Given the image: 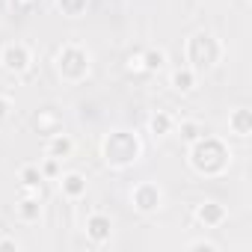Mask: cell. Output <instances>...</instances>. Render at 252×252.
<instances>
[{
  "mask_svg": "<svg viewBox=\"0 0 252 252\" xmlns=\"http://www.w3.org/2000/svg\"><path fill=\"white\" fill-rule=\"evenodd\" d=\"M193 172L211 178V175H222L231 166V149L211 134H202L196 143H190V155H187Z\"/></svg>",
  "mask_w": 252,
  "mask_h": 252,
  "instance_id": "cell-1",
  "label": "cell"
},
{
  "mask_svg": "<svg viewBox=\"0 0 252 252\" xmlns=\"http://www.w3.org/2000/svg\"><path fill=\"white\" fill-rule=\"evenodd\" d=\"M54 65H57V74H60L65 83H80V80H86V74H89V68H92V57H89V51H86L83 45L68 42V45H63V48L57 51Z\"/></svg>",
  "mask_w": 252,
  "mask_h": 252,
  "instance_id": "cell-4",
  "label": "cell"
},
{
  "mask_svg": "<svg viewBox=\"0 0 252 252\" xmlns=\"http://www.w3.org/2000/svg\"><path fill=\"white\" fill-rule=\"evenodd\" d=\"M0 249H18V240L15 237H0Z\"/></svg>",
  "mask_w": 252,
  "mask_h": 252,
  "instance_id": "cell-25",
  "label": "cell"
},
{
  "mask_svg": "<svg viewBox=\"0 0 252 252\" xmlns=\"http://www.w3.org/2000/svg\"><path fill=\"white\" fill-rule=\"evenodd\" d=\"M131 205H134L140 214H155V211H160V205H163V190H160V184H155V181H140V184H134V190H131Z\"/></svg>",
  "mask_w": 252,
  "mask_h": 252,
  "instance_id": "cell-6",
  "label": "cell"
},
{
  "mask_svg": "<svg viewBox=\"0 0 252 252\" xmlns=\"http://www.w3.org/2000/svg\"><path fill=\"white\" fill-rule=\"evenodd\" d=\"M57 6L63 9V15H68V18H77V15H83V12H86L89 0H57Z\"/></svg>",
  "mask_w": 252,
  "mask_h": 252,
  "instance_id": "cell-19",
  "label": "cell"
},
{
  "mask_svg": "<svg viewBox=\"0 0 252 252\" xmlns=\"http://www.w3.org/2000/svg\"><path fill=\"white\" fill-rule=\"evenodd\" d=\"M169 86L175 92H193L196 89V71L190 65H181V68H172L169 74Z\"/></svg>",
  "mask_w": 252,
  "mask_h": 252,
  "instance_id": "cell-13",
  "label": "cell"
},
{
  "mask_svg": "<svg viewBox=\"0 0 252 252\" xmlns=\"http://www.w3.org/2000/svg\"><path fill=\"white\" fill-rule=\"evenodd\" d=\"M9 110H12L9 98H6V95H0V119H6V116H9Z\"/></svg>",
  "mask_w": 252,
  "mask_h": 252,
  "instance_id": "cell-24",
  "label": "cell"
},
{
  "mask_svg": "<svg viewBox=\"0 0 252 252\" xmlns=\"http://www.w3.org/2000/svg\"><path fill=\"white\" fill-rule=\"evenodd\" d=\"M36 128H39V134L51 137V134L63 131V119H60L57 110H39V116H36Z\"/></svg>",
  "mask_w": 252,
  "mask_h": 252,
  "instance_id": "cell-15",
  "label": "cell"
},
{
  "mask_svg": "<svg viewBox=\"0 0 252 252\" xmlns=\"http://www.w3.org/2000/svg\"><path fill=\"white\" fill-rule=\"evenodd\" d=\"M60 163H63V160H57V158H45V163H42L39 169H42L45 178H60Z\"/></svg>",
  "mask_w": 252,
  "mask_h": 252,
  "instance_id": "cell-20",
  "label": "cell"
},
{
  "mask_svg": "<svg viewBox=\"0 0 252 252\" xmlns=\"http://www.w3.org/2000/svg\"><path fill=\"white\" fill-rule=\"evenodd\" d=\"M228 131H231L234 137H240V140L252 137V113H249L246 107H237V110L228 113Z\"/></svg>",
  "mask_w": 252,
  "mask_h": 252,
  "instance_id": "cell-12",
  "label": "cell"
},
{
  "mask_svg": "<svg viewBox=\"0 0 252 252\" xmlns=\"http://www.w3.org/2000/svg\"><path fill=\"white\" fill-rule=\"evenodd\" d=\"M74 155V140L65 134V131H57L48 137V146H45V158H57V160H65Z\"/></svg>",
  "mask_w": 252,
  "mask_h": 252,
  "instance_id": "cell-9",
  "label": "cell"
},
{
  "mask_svg": "<svg viewBox=\"0 0 252 252\" xmlns=\"http://www.w3.org/2000/svg\"><path fill=\"white\" fill-rule=\"evenodd\" d=\"M60 193L71 202L86 196V175L80 172H60Z\"/></svg>",
  "mask_w": 252,
  "mask_h": 252,
  "instance_id": "cell-10",
  "label": "cell"
},
{
  "mask_svg": "<svg viewBox=\"0 0 252 252\" xmlns=\"http://www.w3.org/2000/svg\"><path fill=\"white\" fill-rule=\"evenodd\" d=\"M83 231H86V240H89V243H95V246L107 243V240L113 237V220H110V214H104V211L89 214Z\"/></svg>",
  "mask_w": 252,
  "mask_h": 252,
  "instance_id": "cell-7",
  "label": "cell"
},
{
  "mask_svg": "<svg viewBox=\"0 0 252 252\" xmlns=\"http://www.w3.org/2000/svg\"><path fill=\"white\" fill-rule=\"evenodd\" d=\"M166 68V51L163 48H146L143 51V71L146 74H158Z\"/></svg>",
  "mask_w": 252,
  "mask_h": 252,
  "instance_id": "cell-16",
  "label": "cell"
},
{
  "mask_svg": "<svg viewBox=\"0 0 252 252\" xmlns=\"http://www.w3.org/2000/svg\"><path fill=\"white\" fill-rule=\"evenodd\" d=\"M125 68H128V71H143V51H137V54H131L128 60H125Z\"/></svg>",
  "mask_w": 252,
  "mask_h": 252,
  "instance_id": "cell-22",
  "label": "cell"
},
{
  "mask_svg": "<svg viewBox=\"0 0 252 252\" xmlns=\"http://www.w3.org/2000/svg\"><path fill=\"white\" fill-rule=\"evenodd\" d=\"M33 65V51L24 42H9L0 48V68L6 74H24Z\"/></svg>",
  "mask_w": 252,
  "mask_h": 252,
  "instance_id": "cell-5",
  "label": "cell"
},
{
  "mask_svg": "<svg viewBox=\"0 0 252 252\" xmlns=\"http://www.w3.org/2000/svg\"><path fill=\"white\" fill-rule=\"evenodd\" d=\"M175 128H178V134H181V140H184V143H196V140L205 134V128H202L199 122H193V119H184V122H178Z\"/></svg>",
  "mask_w": 252,
  "mask_h": 252,
  "instance_id": "cell-18",
  "label": "cell"
},
{
  "mask_svg": "<svg viewBox=\"0 0 252 252\" xmlns=\"http://www.w3.org/2000/svg\"><path fill=\"white\" fill-rule=\"evenodd\" d=\"M15 214L24 222H36L42 217V193H21V199L15 205Z\"/></svg>",
  "mask_w": 252,
  "mask_h": 252,
  "instance_id": "cell-11",
  "label": "cell"
},
{
  "mask_svg": "<svg viewBox=\"0 0 252 252\" xmlns=\"http://www.w3.org/2000/svg\"><path fill=\"white\" fill-rule=\"evenodd\" d=\"M39 3H42V0H12V9L15 12H33Z\"/></svg>",
  "mask_w": 252,
  "mask_h": 252,
  "instance_id": "cell-23",
  "label": "cell"
},
{
  "mask_svg": "<svg viewBox=\"0 0 252 252\" xmlns=\"http://www.w3.org/2000/svg\"><path fill=\"white\" fill-rule=\"evenodd\" d=\"M101 158L113 169H128V166H134L143 158V140L134 131L116 128V131H110L101 140Z\"/></svg>",
  "mask_w": 252,
  "mask_h": 252,
  "instance_id": "cell-2",
  "label": "cell"
},
{
  "mask_svg": "<svg viewBox=\"0 0 252 252\" xmlns=\"http://www.w3.org/2000/svg\"><path fill=\"white\" fill-rule=\"evenodd\" d=\"M149 131H152L155 137H169V134L175 131V116L166 113V110L152 113V119H149Z\"/></svg>",
  "mask_w": 252,
  "mask_h": 252,
  "instance_id": "cell-14",
  "label": "cell"
},
{
  "mask_svg": "<svg viewBox=\"0 0 252 252\" xmlns=\"http://www.w3.org/2000/svg\"><path fill=\"white\" fill-rule=\"evenodd\" d=\"M184 57L187 65L199 74V71H211L220 60H222V42L214 33H193L184 45Z\"/></svg>",
  "mask_w": 252,
  "mask_h": 252,
  "instance_id": "cell-3",
  "label": "cell"
},
{
  "mask_svg": "<svg viewBox=\"0 0 252 252\" xmlns=\"http://www.w3.org/2000/svg\"><path fill=\"white\" fill-rule=\"evenodd\" d=\"M42 181H45V175H42V169H39L36 163H27V166L18 169V184H21V190H42Z\"/></svg>",
  "mask_w": 252,
  "mask_h": 252,
  "instance_id": "cell-17",
  "label": "cell"
},
{
  "mask_svg": "<svg viewBox=\"0 0 252 252\" xmlns=\"http://www.w3.org/2000/svg\"><path fill=\"white\" fill-rule=\"evenodd\" d=\"M187 249L190 252H220V246L211 240H193V243H187Z\"/></svg>",
  "mask_w": 252,
  "mask_h": 252,
  "instance_id": "cell-21",
  "label": "cell"
},
{
  "mask_svg": "<svg viewBox=\"0 0 252 252\" xmlns=\"http://www.w3.org/2000/svg\"><path fill=\"white\" fill-rule=\"evenodd\" d=\"M225 217H228V211H225V205H220V202H202V205H196V222L205 225V228L222 225Z\"/></svg>",
  "mask_w": 252,
  "mask_h": 252,
  "instance_id": "cell-8",
  "label": "cell"
}]
</instances>
